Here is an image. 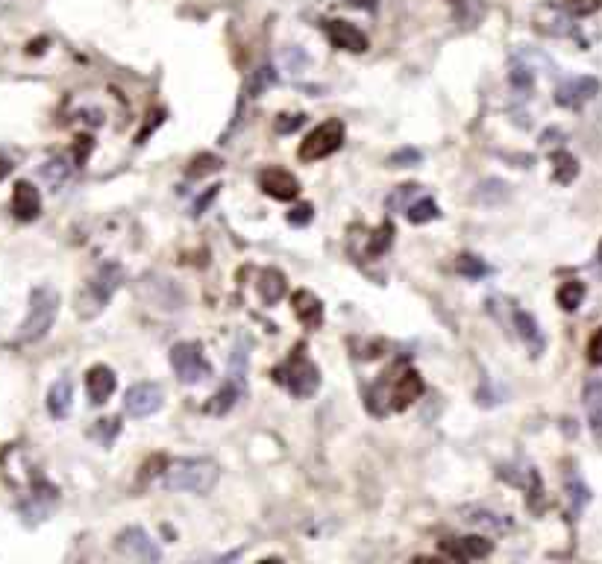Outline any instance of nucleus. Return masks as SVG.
I'll list each match as a JSON object with an SVG mask.
<instances>
[{"mask_svg": "<svg viewBox=\"0 0 602 564\" xmlns=\"http://www.w3.org/2000/svg\"><path fill=\"white\" fill-rule=\"evenodd\" d=\"M424 394V379H420L417 370H406L403 377H397V382L391 386V409L394 412H406L411 403L420 400Z\"/></svg>", "mask_w": 602, "mask_h": 564, "instance_id": "14", "label": "nucleus"}, {"mask_svg": "<svg viewBox=\"0 0 602 564\" xmlns=\"http://www.w3.org/2000/svg\"><path fill=\"white\" fill-rule=\"evenodd\" d=\"M115 550L130 559H139V561H159L162 559V550L156 547V541L147 535L142 526H126L118 535V541H115Z\"/></svg>", "mask_w": 602, "mask_h": 564, "instance_id": "8", "label": "nucleus"}, {"mask_svg": "<svg viewBox=\"0 0 602 564\" xmlns=\"http://www.w3.org/2000/svg\"><path fill=\"white\" fill-rule=\"evenodd\" d=\"M9 171H13V165H9L6 159H0V179H4V177H6Z\"/></svg>", "mask_w": 602, "mask_h": 564, "instance_id": "39", "label": "nucleus"}, {"mask_svg": "<svg viewBox=\"0 0 602 564\" xmlns=\"http://www.w3.org/2000/svg\"><path fill=\"white\" fill-rule=\"evenodd\" d=\"M509 195H512L509 183H503V179L491 177V179H482V183L477 186V191H473V200H477L479 206H500V204L509 200Z\"/></svg>", "mask_w": 602, "mask_h": 564, "instance_id": "22", "label": "nucleus"}, {"mask_svg": "<svg viewBox=\"0 0 602 564\" xmlns=\"http://www.w3.org/2000/svg\"><path fill=\"white\" fill-rule=\"evenodd\" d=\"M215 195H218V186H215L212 191H206L203 197H200V204L194 206V218H200V215H203V209H206L209 204H212V200H215Z\"/></svg>", "mask_w": 602, "mask_h": 564, "instance_id": "38", "label": "nucleus"}, {"mask_svg": "<svg viewBox=\"0 0 602 564\" xmlns=\"http://www.w3.org/2000/svg\"><path fill=\"white\" fill-rule=\"evenodd\" d=\"M71 403H73V386H71V379L54 382V386H50V391H47V412H50V418H56V421L68 418Z\"/></svg>", "mask_w": 602, "mask_h": 564, "instance_id": "20", "label": "nucleus"}, {"mask_svg": "<svg viewBox=\"0 0 602 564\" xmlns=\"http://www.w3.org/2000/svg\"><path fill=\"white\" fill-rule=\"evenodd\" d=\"M285 291H288V280H285L282 271H277V268L262 271V276H259V294H262V300H265L268 306H273V303L282 300Z\"/></svg>", "mask_w": 602, "mask_h": 564, "instance_id": "21", "label": "nucleus"}, {"mask_svg": "<svg viewBox=\"0 0 602 564\" xmlns=\"http://www.w3.org/2000/svg\"><path fill=\"white\" fill-rule=\"evenodd\" d=\"M391 168H415L424 162V153L415 151V147H400L397 153H391Z\"/></svg>", "mask_w": 602, "mask_h": 564, "instance_id": "29", "label": "nucleus"}, {"mask_svg": "<svg viewBox=\"0 0 602 564\" xmlns=\"http://www.w3.org/2000/svg\"><path fill=\"white\" fill-rule=\"evenodd\" d=\"M588 406H590V430H594V438L602 444V382L597 386V397L594 394L588 397Z\"/></svg>", "mask_w": 602, "mask_h": 564, "instance_id": "28", "label": "nucleus"}, {"mask_svg": "<svg viewBox=\"0 0 602 564\" xmlns=\"http://www.w3.org/2000/svg\"><path fill=\"white\" fill-rule=\"evenodd\" d=\"M162 403H165V391L159 382H135V386H130V391H126L124 409L130 418H150V414L162 409Z\"/></svg>", "mask_w": 602, "mask_h": 564, "instance_id": "7", "label": "nucleus"}, {"mask_svg": "<svg viewBox=\"0 0 602 564\" xmlns=\"http://www.w3.org/2000/svg\"><path fill=\"white\" fill-rule=\"evenodd\" d=\"M459 273L470 276V280H479V276L491 273V268L482 259H477V256H461L459 259Z\"/></svg>", "mask_w": 602, "mask_h": 564, "instance_id": "31", "label": "nucleus"}, {"mask_svg": "<svg viewBox=\"0 0 602 564\" xmlns=\"http://www.w3.org/2000/svg\"><path fill=\"white\" fill-rule=\"evenodd\" d=\"M288 221L294 223V227H305V223L312 221V204H303V206H297V209H291Z\"/></svg>", "mask_w": 602, "mask_h": 564, "instance_id": "36", "label": "nucleus"}, {"mask_svg": "<svg viewBox=\"0 0 602 564\" xmlns=\"http://www.w3.org/2000/svg\"><path fill=\"white\" fill-rule=\"evenodd\" d=\"M553 165H555L553 168V179H555V183H562V186L573 183L576 174H579V162L570 153H564V151L553 156Z\"/></svg>", "mask_w": 602, "mask_h": 564, "instance_id": "25", "label": "nucleus"}, {"mask_svg": "<svg viewBox=\"0 0 602 564\" xmlns=\"http://www.w3.org/2000/svg\"><path fill=\"white\" fill-rule=\"evenodd\" d=\"M567 491H570V503H573V512L579 515L588 506V499H590L588 485L573 473V476H567Z\"/></svg>", "mask_w": 602, "mask_h": 564, "instance_id": "27", "label": "nucleus"}, {"mask_svg": "<svg viewBox=\"0 0 602 564\" xmlns=\"http://www.w3.org/2000/svg\"><path fill=\"white\" fill-rule=\"evenodd\" d=\"M341 144H344V124L332 118V121H323L321 126H314V130L303 138L297 156L303 162H318V159L332 156Z\"/></svg>", "mask_w": 602, "mask_h": 564, "instance_id": "6", "label": "nucleus"}, {"mask_svg": "<svg viewBox=\"0 0 602 564\" xmlns=\"http://www.w3.org/2000/svg\"><path fill=\"white\" fill-rule=\"evenodd\" d=\"M41 179L54 188V191H62L68 186V179H71V162L68 159H62V156H56V159H47L45 165H41Z\"/></svg>", "mask_w": 602, "mask_h": 564, "instance_id": "23", "label": "nucleus"}, {"mask_svg": "<svg viewBox=\"0 0 602 564\" xmlns=\"http://www.w3.org/2000/svg\"><path fill=\"white\" fill-rule=\"evenodd\" d=\"M245 368H247V353H245V347H241L229 359V377H227V382L218 388L215 397L206 403V414H227L241 397H245V391H247Z\"/></svg>", "mask_w": 602, "mask_h": 564, "instance_id": "4", "label": "nucleus"}, {"mask_svg": "<svg viewBox=\"0 0 602 564\" xmlns=\"http://www.w3.org/2000/svg\"><path fill=\"white\" fill-rule=\"evenodd\" d=\"M599 6H602V0H567V9H570V13H573V15H579V18L594 15Z\"/></svg>", "mask_w": 602, "mask_h": 564, "instance_id": "33", "label": "nucleus"}, {"mask_svg": "<svg viewBox=\"0 0 602 564\" xmlns=\"http://www.w3.org/2000/svg\"><path fill=\"white\" fill-rule=\"evenodd\" d=\"M212 171H220V159L203 153V156H197V159H194L192 168H188V177L194 179V177H203V174H212Z\"/></svg>", "mask_w": 602, "mask_h": 564, "instance_id": "30", "label": "nucleus"}, {"mask_svg": "<svg viewBox=\"0 0 602 564\" xmlns=\"http://www.w3.org/2000/svg\"><path fill=\"white\" fill-rule=\"evenodd\" d=\"M555 300H558V306L564 308V312H576V308L582 306V300H585V282H579V280L562 282V289H558Z\"/></svg>", "mask_w": 602, "mask_h": 564, "instance_id": "24", "label": "nucleus"}, {"mask_svg": "<svg viewBox=\"0 0 602 564\" xmlns=\"http://www.w3.org/2000/svg\"><path fill=\"white\" fill-rule=\"evenodd\" d=\"M588 359L594 361V365H602V326L597 329L594 335H590V342H588Z\"/></svg>", "mask_w": 602, "mask_h": 564, "instance_id": "35", "label": "nucleus"}, {"mask_svg": "<svg viewBox=\"0 0 602 564\" xmlns=\"http://www.w3.org/2000/svg\"><path fill=\"white\" fill-rule=\"evenodd\" d=\"M121 280H124V268L121 265H103V268L98 271V276L89 282V294L94 297V303H98V308H103L112 294L121 289Z\"/></svg>", "mask_w": 602, "mask_h": 564, "instance_id": "15", "label": "nucleus"}, {"mask_svg": "<svg viewBox=\"0 0 602 564\" xmlns=\"http://www.w3.org/2000/svg\"><path fill=\"white\" fill-rule=\"evenodd\" d=\"M323 33L330 39V45L347 53H365L367 50V36L350 21H326Z\"/></svg>", "mask_w": 602, "mask_h": 564, "instance_id": "11", "label": "nucleus"}, {"mask_svg": "<svg viewBox=\"0 0 602 564\" xmlns=\"http://www.w3.org/2000/svg\"><path fill=\"white\" fill-rule=\"evenodd\" d=\"M415 191H417V186H411V183L408 186H400V191H394V195L388 197V209H403L406 200L415 195Z\"/></svg>", "mask_w": 602, "mask_h": 564, "instance_id": "34", "label": "nucleus"}, {"mask_svg": "<svg viewBox=\"0 0 602 564\" xmlns=\"http://www.w3.org/2000/svg\"><path fill=\"white\" fill-rule=\"evenodd\" d=\"M59 315V294L50 289V285H39L30 294V308H27V317L24 324L18 326V342L21 344H36L41 342L50 326H54Z\"/></svg>", "mask_w": 602, "mask_h": 564, "instance_id": "2", "label": "nucleus"}, {"mask_svg": "<svg viewBox=\"0 0 602 564\" xmlns=\"http://www.w3.org/2000/svg\"><path fill=\"white\" fill-rule=\"evenodd\" d=\"M171 365H174V374L183 379L185 386H200V382H206L215 374L212 361L203 356V347L194 344V342L174 344L171 347Z\"/></svg>", "mask_w": 602, "mask_h": 564, "instance_id": "5", "label": "nucleus"}, {"mask_svg": "<svg viewBox=\"0 0 602 564\" xmlns=\"http://www.w3.org/2000/svg\"><path fill=\"white\" fill-rule=\"evenodd\" d=\"M303 121H305V115H282V118L277 121V130L280 133H294Z\"/></svg>", "mask_w": 602, "mask_h": 564, "instance_id": "37", "label": "nucleus"}, {"mask_svg": "<svg viewBox=\"0 0 602 564\" xmlns=\"http://www.w3.org/2000/svg\"><path fill=\"white\" fill-rule=\"evenodd\" d=\"M291 306H294V315L300 317L303 321V326H309V329H321V324H323V303L314 297L309 289H300V291H294V297H291Z\"/></svg>", "mask_w": 602, "mask_h": 564, "instance_id": "18", "label": "nucleus"}, {"mask_svg": "<svg viewBox=\"0 0 602 564\" xmlns=\"http://www.w3.org/2000/svg\"><path fill=\"white\" fill-rule=\"evenodd\" d=\"M494 544L482 535H468V538H447L441 541V552L452 561H477L491 556Z\"/></svg>", "mask_w": 602, "mask_h": 564, "instance_id": "10", "label": "nucleus"}, {"mask_svg": "<svg viewBox=\"0 0 602 564\" xmlns=\"http://www.w3.org/2000/svg\"><path fill=\"white\" fill-rule=\"evenodd\" d=\"M218 464L212 459H185L168 467L162 485L176 494H209L218 485Z\"/></svg>", "mask_w": 602, "mask_h": 564, "instance_id": "1", "label": "nucleus"}, {"mask_svg": "<svg viewBox=\"0 0 602 564\" xmlns=\"http://www.w3.org/2000/svg\"><path fill=\"white\" fill-rule=\"evenodd\" d=\"M273 379H277L280 386L288 388L294 397L305 400V397H312V394L318 391L321 370H318V365H314L309 356H303V350H297V353L285 361L282 368L273 370Z\"/></svg>", "mask_w": 602, "mask_h": 564, "instance_id": "3", "label": "nucleus"}, {"mask_svg": "<svg viewBox=\"0 0 602 564\" xmlns=\"http://www.w3.org/2000/svg\"><path fill=\"white\" fill-rule=\"evenodd\" d=\"M597 91H599V82L594 77H576L555 89V103L567 106V109H576V106H582L585 100L594 98Z\"/></svg>", "mask_w": 602, "mask_h": 564, "instance_id": "16", "label": "nucleus"}, {"mask_svg": "<svg viewBox=\"0 0 602 564\" xmlns=\"http://www.w3.org/2000/svg\"><path fill=\"white\" fill-rule=\"evenodd\" d=\"M259 188L265 191L268 197L280 200V204H288L300 195V183L297 177L282 171V168H265V171L259 174Z\"/></svg>", "mask_w": 602, "mask_h": 564, "instance_id": "9", "label": "nucleus"}, {"mask_svg": "<svg viewBox=\"0 0 602 564\" xmlns=\"http://www.w3.org/2000/svg\"><path fill=\"white\" fill-rule=\"evenodd\" d=\"M599 262H602V247H599Z\"/></svg>", "mask_w": 602, "mask_h": 564, "instance_id": "40", "label": "nucleus"}, {"mask_svg": "<svg viewBox=\"0 0 602 564\" xmlns=\"http://www.w3.org/2000/svg\"><path fill=\"white\" fill-rule=\"evenodd\" d=\"M13 215L18 221H36L41 215V195L27 179H21L13 188Z\"/></svg>", "mask_w": 602, "mask_h": 564, "instance_id": "17", "label": "nucleus"}, {"mask_svg": "<svg viewBox=\"0 0 602 564\" xmlns=\"http://www.w3.org/2000/svg\"><path fill=\"white\" fill-rule=\"evenodd\" d=\"M118 432H121V421H118V418L100 421V423H98V430H94V435H100V441L107 444V447H109L115 438H118Z\"/></svg>", "mask_w": 602, "mask_h": 564, "instance_id": "32", "label": "nucleus"}, {"mask_svg": "<svg viewBox=\"0 0 602 564\" xmlns=\"http://www.w3.org/2000/svg\"><path fill=\"white\" fill-rule=\"evenodd\" d=\"M408 221L411 223H429V221H435L441 212H438V204L432 197H424V200H417V204H411L408 209Z\"/></svg>", "mask_w": 602, "mask_h": 564, "instance_id": "26", "label": "nucleus"}, {"mask_svg": "<svg viewBox=\"0 0 602 564\" xmlns=\"http://www.w3.org/2000/svg\"><path fill=\"white\" fill-rule=\"evenodd\" d=\"M514 329H517V335H520L523 342H526V347H529L532 356H541L544 353L546 338L541 333V324H538L529 312H523V308H514Z\"/></svg>", "mask_w": 602, "mask_h": 564, "instance_id": "19", "label": "nucleus"}, {"mask_svg": "<svg viewBox=\"0 0 602 564\" xmlns=\"http://www.w3.org/2000/svg\"><path fill=\"white\" fill-rule=\"evenodd\" d=\"M461 515H464V524L491 532V535H505V532H512V526H514V520L509 515H500L485 506H468V508H461Z\"/></svg>", "mask_w": 602, "mask_h": 564, "instance_id": "12", "label": "nucleus"}, {"mask_svg": "<svg viewBox=\"0 0 602 564\" xmlns=\"http://www.w3.org/2000/svg\"><path fill=\"white\" fill-rule=\"evenodd\" d=\"M115 386H118L115 370L107 368V365H94L86 374V391H89L91 406H103V403H109V397L115 394Z\"/></svg>", "mask_w": 602, "mask_h": 564, "instance_id": "13", "label": "nucleus"}]
</instances>
